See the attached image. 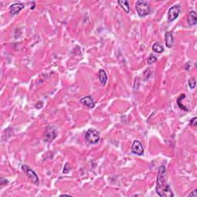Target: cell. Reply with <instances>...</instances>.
I'll return each mask as SVG.
<instances>
[{"label": "cell", "mask_w": 197, "mask_h": 197, "mask_svg": "<svg viewBox=\"0 0 197 197\" xmlns=\"http://www.w3.org/2000/svg\"><path fill=\"white\" fill-rule=\"evenodd\" d=\"M157 193L162 197H173V192L167 182L166 169L164 166H161L159 169L157 179Z\"/></svg>", "instance_id": "cell-1"}, {"label": "cell", "mask_w": 197, "mask_h": 197, "mask_svg": "<svg viewBox=\"0 0 197 197\" xmlns=\"http://www.w3.org/2000/svg\"><path fill=\"white\" fill-rule=\"evenodd\" d=\"M135 9H136L139 16L140 17L146 16L150 15L152 12V9L150 4L143 0L137 1L136 3H135Z\"/></svg>", "instance_id": "cell-2"}, {"label": "cell", "mask_w": 197, "mask_h": 197, "mask_svg": "<svg viewBox=\"0 0 197 197\" xmlns=\"http://www.w3.org/2000/svg\"><path fill=\"white\" fill-rule=\"evenodd\" d=\"M86 140L88 143L94 145L97 144L100 140V134L96 129H90L86 134Z\"/></svg>", "instance_id": "cell-3"}, {"label": "cell", "mask_w": 197, "mask_h": 197, "mask_svg": "<svg viewBox=\"0 0 197 197\" xmlns=\"http://www.w3.org/2000/svg\"><path fill=\"white\" fill-rule=\"evenodd\" d=\"M22 170L23 171L26 173V175L27 176V177L30 179L32 182L35 183V184H38L39 182V176H37L36 173L32 170L31 168L27 165H23L22 166Z\"/></svg>", "instance_id": "cell-4"}, {"label": "cell", "mask_w": 197, "mask_h": 197, "mask_svg": "<svg viewBox=\"0 0 197 197\" xmlns=\"http://www.w3.org/2000/svg\"><path fill=\"white\" fill-rule=\"evenodd\" d=\"M181 12V8L179 5H174L173 6L170 7L169 11H168L167 19L169 22L174 21L177 17L179 16V13Z\"/></svg>", "instance_id": "cell-5"}, {"label": "cell", "mask_w": 197, "mask_h": 197, "mask_svg": "<svg viewBox=\"0 0 197 197\" xmlns=\"http://www.w3.org/2000/svg\"><path fill=\"white\" fill-rule=\"evenodd\" d=\"M58 131L53 126H48L45 132V141L48 142H51L52 140L55 139V137L57 136Z\"/></svg>", "instance_id": "cell-6"}, {"label": "cell", "mask_w": 197, "mask_h": 197, "mask_svg": "<svg viewBox=\"0 0 197 197\" xmlns=\"http://www.w3.org/2000/svg\"><path fill=\"white\" fill-rule=\"evenodd\" d=\"M131 151L133 154L137 155V156H142L144 154L143 146L139 140H134L133 142H132Z\"/></svg>", "instance_id": "cell-7"}, {"label": "cell", "mask_w": 197, "mask_h": 197, "mask_svg": "<svg viewBox=\"0 0 197 197\" xmlns=\"http://www.w3.org/2000/svg\"><path fill=\"white\" fill-rule=\"evenodd\" d=\"M25 7V5L22 2H16V3L12 4L9 6V12L11 15L16 16L17 15L22 9H23Z\"/></svg>", "instance_id": "cell-8"}, {"label": "cell", "mask_w": 197, "mask_h": 197, "mask_svg": "<svg viewBox=\"0 0 197 197\" xmlns=\"http://www.w3.org/2000/svg\"><path fill=\"white\" fill-rule=\"evenodd\" d=\"M80 103L83 105V106H86V107L90 108V109H92L95 106V101L93 100V97L91 96H87L86 97L82 98L81 100H80Z\"/></svg>", "instance_id": "cell-9"}, {"label": "cell", "mask_w": 197, "mask_h": 197, "mask_svg": "<svg viewBox=\"0 0 197 197\" xmlns=\"http://www.w3.org/2000/svg\"><path fill=\"white\" fill-rule=\"evenodd\" d=\"M174 39H173V35L171 32H167L165 33V43L167 48H171L173 46Z\"/></svg>", "instance_id": "cell-10"}, {"label": "cell", "mask_w": 197, "mask_h": 197, "mask_svg": "<svg viewBox=\"0 0 197 197\" xmlns=\"http://www.w3.org/2000/svg\"><path fill=\"white\" fill-rule=\"evenodd\" d=\"M187 23L189 26H195L197 23V15L195 11H191L187 17Z\"/></svg>", "instance_id": "cell-11"}, {"label": "cell", "mask_w": 197, "mask_h": 197, "mask_svg": "<svg viewBox=\"0 0 197 197\" xmlns=\"http://www.w3.org/2000/svg\"><path fill=\"white\" fill-rule=\"evenodd\" d=\"M99 79H100V82L101 83L102 85L106 86V83H107L108 76L106 72L103 69H100L99 71Z\"/></svg>", "instance_id": "cell-12"}, {"label": "cell", "mask_w": 197, "mask_h": 197, "mask_svg": "<svg viewBox=\"0 0 197 197\" xmlns=\"http://www.w3.org/2000/svg\"><path fill=\"white\" fill-rule=\"evenodd\" d=\"M118 4H119V6H121V8H122L125 12H129L130 8H129V2H128L127 1H125V0H119V1H118Z\"/></svg>", "instance_id": "cell-13"}, {"label": "cell", "mask_w": 197, "mask_h": 197, "mask_svg": "<svg viewBox=\"0 0 197 197\" xmlns=\"http://www.w3.org/2000/svg\"><path fill=\"white\" fill-rule=\"evenodd\" d=\"M185 98H186V95L182 93V94H181L180 96H179V97H178L177 101H176V102H177V105H178V106H179V108H180V109H182V110L186 111V112H187V111L189 110V109H188L186 107V106H183V105L182 104V100H184Z\"/></svg>", "instance_id": "cell-14"}, {"label": "cell", "mask_w": 197, "mask_h": 197, "mask_svg": "<svg viewBox=\"0 0 197 197\" xmlns=\"http://www.w3.org/2000/svg\"><path fill=\"white\" fill-rule=\"evenodd\" d=\"M152 49H153V51H154L155 52H157V53H163L164 52V47L163 46V45L159 43H155Z\"/></svg>", "instance_id": "cell-15"}, {"label": "cell", "mask_w": 197, "mask_h": 197, "mask_svg": "<svg viewBox=\"0 0 197 197\" xmlns=\"http://www.w3.org/2000/svg\"><path fill=\"white\" fill-rule=\"evenodd\" d=\"M188 84H189V88H190L191 90H193V89L195 87V84H196V82H195V79L194 78L190 79L189 80V82H188Z\"/></svg>", "instance_id": "cell-16"}, {"label": "cell", "mask_w": 197, "mask_h": 197, "mask_svg": "<svg viewBox=\"0 0 197 197\" xmlns=\"http://www.w3.org/2000/svg\"><path fill=\"white\" fill-rule=\"evenodd\" d=\"M157 58L153 55H150V56H149L148 59H147V62H148V64H150H150L154 63V62H157Z\"/></svg>", "instance_id": "cell-17"}, {"label": "cell", "mask_w": 197, "mask_h": 197, "mask_svg": "<svg viewBox=\"0 0 197 197\" xmlns=\"http://www.w3.org/2000/svg\"><path fill=\"white\" fill-rule=\"evenodd\" d=\"M70 170H71V167H70L69 164V163H65V166H64V169H63V171H62V173H69Z\"/></svg>", "instance_id": "cell-18"}, {"label": "cell", "mask_w": 197, "mask_h": 197, "mask_svg": "<svg viewBox=\"0 0 197 197\" xmlns=\"http://www.w3.org/2000/svg\"><path fill=\"white\" fill-rule=\"evenodd\" d=\"M190 125L192 126H196L197 125V118L194 117L190 120Z\"/></svg>", "instance_id": "cell-19"}, {"label": "cell", "mask_w": 197, "mask_h": 197, "mask_svg": "<svg viewBox=\"0 0 197 197\" xmlns=\"http://www.w3.org/2000/svg\"><path fill=\"white\" fill-rule=\"evenodd\" d=\"M197 195V189H194L192 192L188 195V196H191V197H196Z\"/></svg>", "instance_id": "cell-20"}, {"label": "cell", "mask_w": 197, "mask_h": 197, "mask_svg": "<svg viewBox=\"0 0 197 197\" xmlns=\"http://www.w3.org/2000/svg\"><path fill=\"white\" fill-rule=\"evenodd\" d=\"M4 183H5V184L8 183V181H7L6 179H4L3 178H1V179H0V184L2 185V186H3Z\"/></svg>", "instance_id": "cell-21"}, {"label": "cell", "mask_w": 197, "mask_h": 197, "mask_svg": "<svg viewBox=\"0 0 197 197\" xmlns=\"http://www.w3.org/2000/svg\"><path fill=\"white\" fill-rule=\"evenodd\" d=\"M61 195H69V194H62Z\"/></svg>", "instance_id": "cell-22"}]
</instances>
